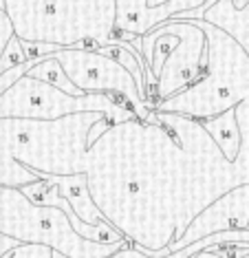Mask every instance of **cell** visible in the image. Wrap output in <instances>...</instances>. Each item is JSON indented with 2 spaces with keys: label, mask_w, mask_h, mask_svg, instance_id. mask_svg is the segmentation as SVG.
<instances>
[{
  "label": "cell",
  "mask_w": 249,
  "mask_h": 258,
  "mask_svg": "<svg viewBox=\"0 0 249 258\" xmlns=\"http://www.w3.org/2000/svg\"><path fill=\"white\" fill-rule=\"evenodd\" d=\"M84 174L104 221L150 258L168 256L207 205L238 187L232 161L199 121L159 110L99 135Z\"/></svg>",
  "instance_id": "1"
},
{
  "label": "cell",
  "mask_w": 249,
  "mask_h": 258,
  "mask_svg": "<svg viewBox=\"0 0 249 258\" xmlns=\"http://www.w3.org/2000/svg\"><path fill=\"white\" fill-rule=\"evenodd\" d=\"M0 9H5V0H0Z\"/></svg>",
  "instance_id": "23"
},
{
  "label": "cell",
  "mask_w": 249,
  "mask_h": 258,
  "mask_svg": "<svg viewBox=\"0 0 249 258\" xmlns=\"http://www.w3.org/2000/svg\"><path fill=\"white\" fill-rule=\"evenodd\" d=\"M236 230H249V185L234 187L227 195L216 199L212 205H207L188 225L183 236L165 249H168V254H174V251L188 247V245L197 243L205 236Z\"/></svg>",
  "instance_id": "9"
},
{
  "label": "cell",
  "mask_w": 249,
  "mask_h": 258,
  "mask_svg": "<svg viewBox=\"0 0 249 258\" xmlns=\"http://www.w3.org/2000/svg\"><path fill=\"white\" fill-rule=\"evenodd\" d=\"M201 20L210 22L227 36H232L249 57V3L242 9H236L232 0H218L214 7L205 11Z\"/></svg>",
  "instance_id": "12"
},
{
  "label": "cell",
  "mask_w": 249,
  "mask_h": 258,
  "mask_svg": "<svg viewBox=\"0 0 249 258\" xmlns=\"http://www.w3.org/2000/svg\"><path fill=\"white\" fill-rule=\"evenodd\" d=\"M80 113H99L112 126L126 119H137L126 108L117 106L108 95H69L29 75H22L7 93L0 95V119H60Z\"/></svg>",
  "instance_id": "7"
},
{
  "label": "cell",
  "mask_w": 249,
  "mask_h": 258,
  "mask_svg": "<svg viewBox=\"0 0 249 258\" xmlns=\"http://www.w3.org/2000/svg\"><path fill=\"white\" fill-rule=\"evenodd\" d=\"M112 124L99 113L60 119H0V187L86 172L88 148Z\"/></svg>",
  "instance_id": "2"
},
{
  "label": "cell",
  "mask_w": 249,
  "mask_h": 258,
  "mask_svg": "<svg viewBox=\"0 0 249 258\" xmlns=\"http://www.w3.org/2000/svg\"><path fill=\"white\" fill-rule=\"evenodd\" d=\"M234 117H236V126H238L240 146L232 166H234L238 185H249V99L240 102L234 108Z\"/></svg>",
  "instance_id": "14"
},
{
  "label": "cell",
  "mask_w": 249,
  "mask_h": 258,
  "mask_svg": "<svg viewBox=\"0 0 249 258\" xmlns=\"http://www.w3.org/2000/svg\"><path fill=\"white\" fill-rule=\"evenodd\" d=\"M205 33V62L201 78L188 89L157 104L152 110L207 121L249 99V57L238 42L205 20H190Z\"/></svg>",
  "instance_id": "4"
},
{
  "label": "cell",
  "mask_w": 249,
  "mask_h": 258,
  "mask_svg": "<svg viewBox=\"0 0 249 258\" xmlns=\"http://www.w3.org/2000/svg\"><path fill=\"white\" fill-rule=\"evenodd\" d=\"M205 0H168L157 7H148V0H115V31L119 42L128 36L144 38L155 27L172 20L176 14L197 11Z\"/></svg>",
  "instance_id": "10"
},
{
  "label": "cell",
  "mask_w": 249,
  "mask_h": 258,
  "mask_svg": "<svg viewBox=\"0 0 249 258\" xmlns=\"http://www.w3.org/2000/svg\"><path fill=\"white\" fill-rule=\"evenodd\" d=\"M14 36L25 44L97 49L121 44L115 31V0H5Z\"/></svg>",
  "instance_id": "3"
},
{
  "label": "cell",
  "mask_w": 249,
  "mask_h": 258,
  "mask_svg": "<svg viewBox=\"0 0 249 258\" xmlns=\"http://www.w3.org/2000/svg\"><path fill=\"white\" fill-rule=\"evenodd\" d=\"M16 247H20V243H18V240L5 236V234H0V258H5L9 251H14Z\"/></svg>",
  "instance_id": "20"
},
{
  "label": "cell",
  "mask_w": 249,
  "mask_h": 258,
  "mask_svg": "<svg viewBox=\"0 0 249 258\" xmlns=\"http://www.w3.org/2000/svg\"><path fill=\"white\" fill-rule=\"evenodd\" d=\"M14 27H11V20L9 16L5 14V9H0V57H3L5 49H7V44L14 40Z\"/></svg>",
  "instance_id": "19"
},
{
  "label": "cell",
  "mask_w": 249,
  "mask_h": 258,
  "mask_svg": "<svg viewBox=\"0 0 249 258\" xmlns=\"http://www.w3.org/2000/svg\"><path fill=\"white\" fill-rule=\"evenodd\" d=\"M0 234L20 245H42L67 258H108L123 243H93L75 234L71 221L60 208L33 205L16 187H0Z\"/></svg>",
  "instance_id": "6"
},
{
  "label": "cell",
  "mask_w": 249,
  "mask_h": 258,
  "mask_svg": "<svg viewBox=\"0 0 249 258\" xmlns=\"http://www.w3.org/2000/svg\"><path fill=\"white\" fill-rule=\"evenodd\" d=\"M67 73L71 84L80 93L108 95L117 106L126 108L137 119L146 121L150 110L141 99L137 84L121 64L93 49H60L51 55Z\"/></svg>",
  "instance_id": "8"
},
{
  "label": "cell",
  "mask_w": 249,
  "mask_h": 258,
  "mask_svg": "<svg viewBox=\"0 0 249 258\" xmlns=\"http://www.w3.org/2000/svg\"><path fill=\"white\" fill-rule=\"evenodd\" d=\"M55 185L57 195L62 199H67L73 214L78 216L82 223L88 225H102L104 216L99 214V210L95 208L91 195H88V185H86V174H73V177H46Z\"/></svg>",
  "instance_id": "11"
},
{
  "label": "cell",
  "mask_w": 249,
  "mask_h": 258,
  "mask_svg": "<svg viewBox=\"0 0 249 258\" xmlns=\"http://www.w3.org/2000/svg\"><path fill=\"white\" fill-rule=\"evenodd\" d=\"M192 258H223L218 251L214 249V247H207V249H203V251H199L197 256H192Z\"/></svg>",
  "instance_id": "21"
},
{
  "label": "cell",
  "mask_w": 249,
  "mask_h": 258,
  "mask_svg": "<svg viewBox=\"0 0 249 258\" xmlns=\"http://www.w3.org/2000/svg\"><path fill=\"white\" fill-rule=\"evenodd\" d=\"M27 75L29 78H33V80L46 82V84H51V86H55V89L69 93V95H84V93H80L73 84H71V80L67 78V73L62 71V67L55 60H51V57H46V60H42V62H35L33 67L29 69Z\"/></svg>",
  "instance_id": "15"
},
{
  "label": "cell",
  "mask_w": 249,
  "mask_h": 258,
  "mask_svg": "<svg viewBox=\"0 0 249 258\" xmlns=\"http://www.w3.org/2000/svg\"><path fill=\"white\" fill-rule=\"evenodd\" d=\"M53 251L42 245H20L14 251H9V258H51Z\"/></svg>",
  "instance_id": "17"
},
{
  "label": "cell",
  "mask_w": 249,
  "mask_h": 258,
  "mask_svg": "<svg viewBox=\"0 0 249 258\" xmlns=\"http://www.w3.org/2000/svg\"><path fill=\"white\" fill-rule=\"evenodd\" d=\"M51 258H67V256H62V254H57V251H53Z\"/></svg>",
  "instance_id": "22"
},
{
  "label": "cell",
  "mask_w": 249,
  "mask_h": 258,
  "mask_svg": "<svg viewBox=\"0 0 249 258\" xmlns=\"http://www.w3.org/2000/svg\"><path fill=\"white\" fill-rule=\"evenodd\" d=\"M126 42L146 60L144 104L148 110L188 89L203 73L205 33L190 20H168L144 38L128 36Z\"/></svg>",
  "instance_id": "5"
},
{
  "label": "cell",
  "mask_w": 249,
  "mask_h": 258,
  "mask_svg": "<svg viewBox=\"0 0 249 258\" xmlns=\"http://www.w3.org/2000/svg\"><path fill=\"white\" fill-rule=\"evenodd\" d=\"M163 3H168V0H148V7H157V5H163ZM216 3H218V0H205V5L201 9H197V11H185V14H176L172 20H201L205 11L210 9V7H214Z\"/></svg>",
  "instance_id": "18"
},
{
  "label": "cell",
  "mask_w": 249,
  "mask_h": 258,
  "mask_svg": "<svg viewBox=\"0 0 249 258\" xmlns=\"http://www.w3.org/2000/svg\"><path fill=\"white\" fill-rule=\"evenodd\" d=\"M205 128V133L210 135V139L216 144V148L223 152V157L227 161H234L238 155V146H240V137H238V126H236V117H234V108L227 113L214 117V119L207 121H199Z\"/></svg>",
  "instance_id": "13"
},
{
  "label": "cell",
  "mask_w": 249,
  "mask_h": 258,
  "mask_svg": "<svg viewBox=\"0 0 249 258\" xmlns=\"http://www.w3.org/2000/svg\"><path fill=\"white\" fill-rule=\"evenodd\" d=\"M27 57H25V51H22V44L20 40L14 38L11 42L7 44V49H5L3 57H0V73L3 71H9V69L18 67V64H25Z\"/></svg>",
  "instance_id": "16"
}]
</instances>
